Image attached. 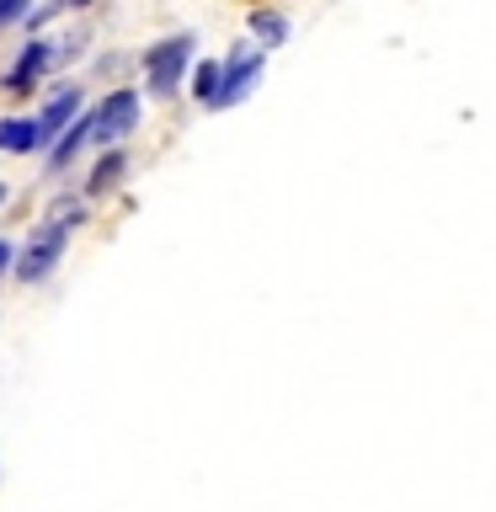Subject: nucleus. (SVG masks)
I'll return each mask as SVG.
<instances>
[{
  "label": "nucleus",
  "instance_id": "nucleus-1",
  "mask_svg": "<svg viewBox=\"0 0 496 512\" xmlns=\"http://www.w3.org/2000/svg\"><path fill=\"white\" fill-rule=\"evenodd\" d=\"M187 64H192V38H187V32H182V38L155 43L150 54H144V75H150V91H155V96H176V91H182Z\"/></svg>",
  "mask_w": 496,
  "mask_h": 512
},
{
  "label": "nucleus",
  "instance_id": "nucleus-15",
  "mask_svg": "<svg viewBox=\"0 0 496 512\" xmlns=\"http://www.w3.org/2000/svg\"><path fill=\"white\" fill-rule=\"evenodd\" d=\"M0 198H6V192H0Z\"/></svg>",
  "mask_w": 496,
  "mask_h": 512
},
{
  "label": "nucleus",
  "instance_id": "nucleus-9",
  "mask_svg": "<svg viewBox=\"0 0 496 512\" xmlns=\"http://www.w3.org/2000/svg\"><path fill=\"white\" fill-rule=\"evenodd\" d=\"M251 32H256V43H262V48H278V43H288V16L256 11V16H251Z\"/></svg>",
  "mask_w": 496,
  "mask_h": 512
},
{
  "label": "nucleus",
  "instance_id": "nucleus-6",
  "mask_svg": "<svg viewBox=\"0 0 496 512\" xmlns=\"http://www.w3.org/2000/svg\"><path fill=\"white\" fill-rule=\"evenodd\" d=\"M38 144H43L38 118H6V123H0V150L27 155V150H38Z\"/></svg>",
  "mask_w": 496,
  "mask_h": 512
},
{
  "label": "nucleus",
  "instance_id": "nucleus-13",
  "mask_svg": "<svg viewBox=\"0 0 496 512\" xmlns=\"http://www.w3.org/2000/svg\"><path fill=\"white\" fill-rule=\"evenodd\" d=\"M6 267H11V246L0 240V272H6Z\"/></svg>",
  "mask_w": 496,
  "mask_h": 512
},
{
  "label": "nucleus",
  "instance_id": "nucleus-12",
  "mask_svg": "<svg viewBox=\"0 0 496 512\" xmlns=\"http://www.w3.org/2000/svg\"><path fill=\"white\" fill-rule=\"evenodd\" d=\"M32 6V0H0V27H6V22H16V16H22Z\"/></svg>",
  "mask_w": 496,
  "mask_h": 512
},
{
  "label": "nucleus",
  "instance_id": "nucleus-3",
  "mask_svg": "<svg viewBox=\"0 0 496 512\" xmlns=\"http://www.w3.org/2000/svg\"><path fill=\"white\" fill-rule=\"evenodd\" d=\"M139 128V91H112L102 107L91 112V139L102 144H118Z\"/></svg>",
  "mask_w": 496,
  "mask_h": 512
},
{
  "label": "nucleus",
  "instance_id": "nucleus-8",
  "mask_svg": "<svg viewBox=\"0 0 496 512\" xmlns=\"http://www.w3.org/2000/svg\"><path fill=\"white\" fill-rule=\"evenodd\" d=\"M54 139H59V144H54V166H64V160H70V155L80 150V144L91 139V118H70Z\"/></svg>",
  "mask_w": 496,
  "mask_h": 512
},
{
  "label": "nucleus",
  "instance_id": "nucleus-7",
  "mask_svg": "<svg viewBox=\"0 0 496 512\" xmlns=\"http://www.w3.org/2000/svg\"><path fill=\"white\" fill-rule=\"evenodd\" d=\"M75 112H80V91L70 86V91H59L54 102H48V112H43V118H38V134H43V139H54L59 128L70 123V118H75Z\"/></svg>",
  "mask_w": 496,
  "mask_h": 512
},
{
  "label": "nucleus",
  "instance_id": "nucleus-5",
  "mask_svg": "<svg viewBox=\"0 0 496 512\" xmlns=\"http://www.w3.org/2000/svg\"><path fill=\"white\" fill-rule=\"evenodd\" d=\"M48 59H54V48H48L43 38H38V43H27V48H22V59H16V64H11V75H6V91H27L32 80L48 70Z\"/></svg>",
  "mask_w": 496,
  "mask_h": 512
},
{
  "label": "nucleus",
  "instance_id": "nucleus-2",
  "mask_svg": "<svg viewBox=\"0 0 496 512\" xmlns=\"http://www.w3.org/2000/svg\"><path fill=\"white\" fill-rule=\"evenodd\" d=\"M256 75H262V48H240L235 43L230 64H219V86H214V96H208V107H235L240 96H251Z\"/></svg>",
  "mask_w": 496,
  "mask_h": 512
},
{
  "label": "nucleus",
  "instance_id": "nucleus-14",
  "mask_svg": "<svg viewBox=\"0 0 496 512\" xmlns=\"http://www.w3.org/2000/svg\"><path fill=\"white\" fill-rule=\"evenodd\" d=\"M59 6H91V0H59Z\"/></svg>",
  "mask_w": 496,
  "mask_h": 512
},
{
  "label": "nucleus",
  "instance_id": "nucleus-10",
  "mask_svg": "<svg viewBox=\"0 0 496 512\" xmlns=\"http://www.w3.org/2000/svg\"><path fill=\"white\" fill-rule=\"evenodd\" d=\"M214 86H219V64H214V59H203L198 70H192V86H187V91L198 96V102H208V96H214Z\"/></svg>",
  "mask_w": 496,
  "mask_h": 512
},
{
  "label": "nucleus",
  "instance_id": "nucleus-11",
  "mask_svg": "<svg viewBox=\"0 0 496 512\" xmlns=\"http://www.w3.org/2000/svg\"><path fill=\"white\" fill-rule=\"evenodd\" d=\"M118 171H123V155L112 150V155L102 160V166H96V176H91V192H102V187H112V182H118Z\"/></svg>",
  "mask_w": 496,
  "mask_h": 512
},
{
  "label": "nucleus",
  "instance_id": "nucleus-4",
  "mask_svg": "<svg viewBox=\"0 0 496 512\" xmlns=\"http://www.w3.org/2000/svg\"><path fill=\"white\" fill-rule=\"evenodd\" d=\"M80 219V208H70L54 230H43L38 235V246H27V256L16 262V272H22V283H38V278H48L54 272V262H59V251H64V224H75Z\"/></svg>",
  "mask_w": 496,
  "mask_h": 512
}]
</instances>
